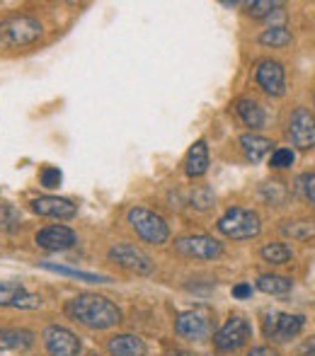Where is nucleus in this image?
<instances>
[{
	"mask_svg": "<svg viewBox=\"0 0 315 356\" xmlns=\"http://www.w3.org/2000/svg\"><path fill=\"white\" fill-rule=\"evenodd\" d=\"M245 356H279V352L272 347H255V349H250Z\"/></svg>",
	"mask_w": 315,
	"mask_h": 356,
	"instance_id": "473e14b6",
	"label": "nucleus"
},
{
	"mask_svg": "<svg viewBox=\"0 0 315 356\" xmlns=\"http://www.w3.org/2000/svg\"><path fill=\"white\" fill-rule=\"evenodd\" d=\"M293 150L291 148H277L272 153V158H269V165L272 168H277V170H284V168H289V165H293Z\"/></svg>",
	"mask_w": 315,
	"mask_h": 356,
	"instance_id": "c756f323",
	"label": "nucleus"
},
{
	"mask_svg": "<svg viewBox=\"0 0 315 356\" xmlns=\"http://www.w3.org/2000/svg\"><path fill=\"white\" fill-rule=\"evenodd\" d=\"M129 223H131V228L151 245H165L170 240V225L165 223L163 216H158L156 211H148V209H143V207H134L131 211H129Z\"/></svg>",
	"mask_w": 315,
	"mask_h": 356,
	"instance_id": "20e7f679",
	"label": "nucleus"
},
{
	"mask_svg": "<svg viewBox=\"0 0 315 356\" xmlns=\"http://www.w3.org/2000/svg\"><path fill=\"white\" fill-rule=\"evenodd\" d=\"M289 136L298 150L315 148V114L308 107H296L289 122Z\"/></svg>",
	"mask_w": 315,
	"mask_h": 356,
	"instance_id": "6e6552de",
	"label": "nucleus"
},
{
	"mask_svg": "<svg viewBox=\"0 0 315 356\" xmlns=\"http://www.w3.org/2000/svg\"><path fill=\"white\" fill-rule=\"evenodd\" d=\"M179 356H204V354H179Z\"/></svg>",
	"mask_w": 315,
	"mask_h": 356,
	"instance_id": "c9c22d12",
	"label": "nucleus"
},
{
	"mask_svg": "<svg viewBox=\"0 0 315 356\" xmlns=\"http://www.w3.org/2000/svg\"><path fill=\"white\" fill-rule=\"evenodd\" d=\"M250 337H252L250 323L245 318H240V315H233V318H228L226 325L213 334V347H216L218 352H238L240 347H245V344L250 342Z\"/></svg>",
	"mask_w": 315,
	"mask_h": 356,
	"instance_id": "423d86ee",
	"label": "nucleus"
},
{
	"mask_svg": "<svg viewBox=\"0 0 315 356\" xmlns=\"http://www.w3.org/2000/svg\"><path fill=\"white\" fill-rule=\"evenodd\" d=\"M34 344V332L24 327L0 330V352H24Z\"/></svg>",
	"mask_w": 315,
	"mask_h": 356,
	"instance_id": "dca6fc26",
	"label": "nucleus"
},
{
	"mask_svg": "<svg viewBox=\"0 0 315 356\" xmlns=\"http://www.w3.org/2000/svg\"><path fill=\"white\" fill-rule=\"evenodd\" d=\"M19 220V216L17 211H15L13 207H8V204H0V225H10V223H17Z\"/></svg>",
	"mask_w": 315,
	"mask_h": 356,
	"instance_id": "2f4dec72",
	"label": "nucleus"
},
{
	"mask_svg": "<svg viewBox=\"0 0 315 356\" xmlns=\"http://www.w3.org/2000/svg\"><path fill=\"white\" fill-rule=\"evenodd\" d=\"M233 296H236V298H248V296H252V286H250V284H238L236 289H233Z\"/></svg>",
	"mask_w": 315,
	"mask_h": 356,
	"instance_id": "72a5a7b5",
	"label": "nucleus"
},
{
	"mask_svg": "<svg viewBox=\"0 0 315 356\" xmlns=\"http://www.w3.org/2000/svg\"><path fill=\"white\" fill-rule=\"evenodd\" d=\"M90 356H99V354H90Z\"/></svg>",
	"mask_w": 315,
	"mask_h": 356,
	"instance_id": "e433bc0d",
	"label": "nucleus"
},
{
	"mask_svg": "<svg viewBox=\"0 0 315 356\" xmlns=\"http://www.w3.org/2000/svg\"><path fill=\"white\" fill-rule=\"evenodd\" d=\"M109 259L119 267L129 269V272H136V274H151L153 272V259L143 252L141 248L136 245H129V243H119L109 250Z\"/></svg>",
	"mask_w": 315,
	"mask_h": 356,
	"instance_id": "1a4fd4ad",
	"label": "nucleus"
},
{
	"mask_svg": "<svg viewBox=\"0 0 315 356\" xmlns=\"http://www.w3.org/2000/svg\"><path fill=\"white\" fill-rule=\"evenodd\" d=\"M44 269L54 274H63V277H73V279H80V282H90V284H109L112 279L104 277V274H90V272H78V269H68V267H61V264H49L44 262L42 264Z\"/></svg>",
	"mask_w": 315,
	"mask_h": 356,
	"instance_id": "5701e85b",
	"label": "nucleus"
},
{
	"mask_svg": "<svg viewBox=\"0 0 315 356\" xmlns=\"http://www.w3.org/2000/svg\"><path fill=\"white\" fill-rule=\"evenodd\" d=\"M236 112H238V117L245 122V127H250L252 131H257V129L264 127V109L259 107L255 99H248V97L238 99Z\"/></svg>",
	"mask_w": 315,
	"mask_h": 356,
	"instance_id": "aec40b11",
	"label": "nucleus"
},
{
	"mask_svg": "<svg viewBox=\"0 0 315 356\" xmlns=\"http://www.w3.org/2000/svg\"><path fill=\"white\" fill-rule=\"evenodd\" d=\"M66 315L92 330H109L122 323V310L117 303L97 293H80L66 303Z\"/></svg>",
	"mask_w": 315,
	"mask_h": 356,
	"instance_id": "f257e3e1",
	"label": "nucleus"
},
{
	"mask_svg": "<svg viewBox=\"0 0 315 356\" xmlns=\"http://www.w3.org/2000/svg\"><path fill=\"white\" fill-rule=\"evenodd\" d=\"M218 230H221L226 238L233 240H252L262 230V220H259L257 211L243 207H233L218 218Z\"/></svg>",
	"mask_w": 315,
	"mask_h": 356,
	"instance_id": "7ed1b4c3",
	"label": "nucleus"
},
{
	"mask_svg": "<svg viewBox=\"0 0 315 356\" xmlns=\"http://www.w3.org/2000/svg\"><path fill=\"white\" fill-rule=\"evenodd\" d=\"M255 78H257L259 88L267 95H272V97H279V95H284V90H286V73H284V66L279 61H272V58L259 61Z\"/></svg>",
	"mask_w": 315,
	"mask_h": 356,
	"instance_id": "ddd939ff",
	"label": "nucleus"
},
{
	"mask_svg": "<svg viewBox=\"0 0 315 356\" xmlns=\"http://www.w3.org/2000/svg\"><path fill=\"white\" fill-rule=\"evenodd\" d=\"M107 347L112 356H146V342L136 334H117Z\"/></svg>",
	"mask_w": 315,
	"mask_h": 356,
	"instance_id": "a211bd4d",
	"label": "nucleus"
},
{
	"mask_svg": "<svg viewBox=\"0 0 315 356\" xmlns=\"http://www.w3.org/2000/svg\"><path fill=\"white\" fill-rule=\"evenodd\" d=\"M78 243V235L73 233L68 225H47L37 233V245L51 252H61V250H71Z\"/></svg>",
	"mask_w": 315,
	"mask_h": 356,
	"instance_id": "4468645a",
	"label": "nucleus"
},
{
	"mask_svg": "<svg viewBox=\"0 0 315 356\" xmlns=\"http://www.w3.org/2000/svg\"><path fill=\"white\" fill-rule=\"evenodd\" d=\"M187 175L189 177H202V175H207V170H209V145L204 138H199L197 143L189 148V153H187Z\"/></svg>",
	"mask_w": 315,
	"mask_h": 356,
	"instance_id": "6ab92c4d",
	"label": "nucleus"
},
{
	"mask_svg": "<svg viewBox=\"0 0 315 356\" xmlns=\"http://www.w3.org/2000/svg\"><path fill=\"white\" fill-rule=\"evenodd\" d=\"M282 235H286V238L291 240H298V243H303V240H311L315 238V220L311 218H296V220H284L282 223Z\"/></svg>",
	"mask_w": 315,
	"mask_h": 356,
	"instance_id": "412c9836",
	"label": "nucleus"
},
{
	"mask_svg": "<svg viewBox=\"0 0 315 356\" xmlns=\"http://www.w3.org/2000/svg\"><path fill=\"white\" fill-rule=\"evenodd\" d=\"M175 248L194 259H216L223 254V243L211 235H184L175 243Z\"/></svg>",
	"mask_w": 315,
	"mask_h": 356,
	"instance_id": "9d476101",
	"label": "nucleus"
},
{
	"mask_svg": "<svg viewBox=\"0 0 315 356\" xmlns=\"http://www.w3.org/2000/svg\"><path fill=\"white\" fill-rule=\"evenodd\" d=\"M306 325L303 315H291V313H267L264 318V334L274 342H289L293 339Z\"/></svg>",
	"mask_w": 315,
	"mask_h": 356,
	"instance_id": "0eeeda50",
	"label": "nucleus"
},
{
	"mask_svg": "<svg viewBox=\"0 0 315 356\" xmlns=\"http://www.w3.org/2000/svg\"><path fill=\"white\" fill-rule=\"evenodd\" d=\"M286 197H289V192H286V187H284L282 182H267L262 187V199L269 204V207H284V202H286Z\"/></svg>",
	"mask_w": 315,
	"mask_h": 356,
	"instance_id": "a878e982",
	"label": "nucleus"
},
{
	"mask_svg": "<svg viewBox=\"0 0 315 356\" xmlns=\"http://www.w3.org/2000/svg\"><path fill=\"white\" fill-rule=\"evenodd\" d=\"M293 42V37H291V32H289L286 27H269V29H264L262 34H259V44H264V47H272V49H284V47H289V44Z\"/></svg>",
	"mask_w": 315,
	"mask_h": 356,
	"instance_id": "b1692460",
	"label": "nucleus"
},
{
	"mask_svg": "<svg viewBox=\"0 0 315 356\" xmlns=\"http://www.w3.org/2000/svg\"><path fill=\"white\" fill-rule=\"evenodd\" d=\"M296 192L301 194L308 204L315 207V172H303L301 177L296 179Z\"/></svg>",
	"mask_w": 315,
	"mask_h": 356,
	"instance_id": "bb28decb",
	"label": "nucleus"
},
{
	"mask_svg": "<svg viewBox=\"0 0 315 356\" xmlns=\"http://www.w3.org/2000/svg\"><path fill=\"white\" fill-rule=\"evenodd\" d=\"M257 289L262 293H272V296H284L293 289V282L286 277H279V274H262L257 279Z\"/></svg>",
	"mask_w": 315,
	"mask_h": 356,
	"instance_id": "4be33fe9",
	"label": "nucleus"
},
{
	"mask_svg": "<svg viewBox=\"0 0 315 356\" xmlns=\"http://www.w3.org/2000/svg\"><path fill=\"white\" fill-rule=\"evenodd\" d=\"M44 34L39 19L29 17V15H13V17L0 22V44L10 49L29 47V44L39 42Z\"/></svg>",
	"mask_w": 315,
	"mask_h": 356,
	"instance_id": "f03ea898",
	"label": "nucleus"
},
{
	"mask_svg": "<svg viewBox=\"0 0 315 356\" xmlns=\"http://www.w3.org/2000/svg\"><path fill=\"white\" fill-rule=\"evenodd\" d=\"M277 8H282V5L274 3V0H255V3H248V15H252V17H257V19L272 17V13Z\"/></svg>",
	"mask_w": 315,
	"mask_h": 356,
	"instance_id": "cd10ccee",
	"label": "nucleus"
},
{
	"mask_svg": "<svg viewBox=\"0 0 315 356\" xmlns=\"http://www.w3.org/2000/svg\"><path fill=\"white\" fill-rule=\"evenodd\" d=\"M272 141L264 136H259V134H245V136H240V148H243L245 158L250 160V163H259V160H264L269 153H274L272 148Z\"/></svg>",
	"mask_w": 315,
	"mask_h": 356,
	"instance_id": "f3484780",
	"label": "nucleus"
},
{
	"mask_svg": "<svg viewBox=\"0 0 315 356\" xmlns=\"http://www.w3.org/2000/svg\"><path fill=\"white\" fill-rule=\"evenodd\" d=\"M0 305L3 308L37 310L42 308V296L27 291L22 282H0Z\"/></svg>",
	"mask_w": 315,
	"mask_h": 356,
	"instance_id": "9b49d317",
	"label": "nucleus"
},
{
	"mask_svg": "<svg viewBox=\"0 0 315 356\" xmlns=\"http://www.w3.org/2000/svg\"><path fill=\"white\" fill-rule=\"evenodd\" d=\"M213 204V192L209 187H199L197 192L192 194V207H197L199 211H207Z\"/></svg>",
	"mask_w": 315,
	"mask_h": 356,
	"instance_id": "7c9ffc66",
	"label": "nucleus"
},
{
	"mask_svg": "<svg viewBox=\"0 0 315 356\" xmlns=\"http://www.w3.org/2000/svg\"><path fill=\"white\" fill-rule=\"evenodd\" d=\"M175 332H177L179 337L189 339V342H204V339H209L213 332L211 310L194 308V310H187V313L177 315V320H175Z\"/></svg>",
	"mask_w": 315,
	"mask_h": 356,
	"instance_id": "39448f33",
	"label": "nucleus"
},
{
	"mask_svg": "<svg viewBox=\"0 0 315 356\" xmlns=\"http://www.w3.org/2000/svg\"><path fill=\"white\" fill-rule=\"evenodd\" d=\"M32 211L39 216H47V218H73L78 213V207L71 199L63 197H39L32 199Z\"/></svg>",
	"mask_w": 315,
	"mask_h": 356,
	"instance_id": "2eb2a0df",
	"label": "nucleus"
},
{
	"mask_svg": "<svg viewBox=\"0 0 315 356\" xmlns=\"http://www.w3.org/2000/svg\"><path fill=\"white\" fill-rule=\"evenodd\" d=\"M39 182H42V187H47V189L61 187V182H63L61 170L58 168H44L42 172H39Z\"/></svg>",
	"mask_w": 315,
	"mask_h": 356,
	"instance_id": "c85d7f7f",
	"label": "nucleus"
},
{
	"mask_svg": "<svg viewBox=\"0 0 315 356\" xmlns=\"http://www.w3.org/2000/svg\"><path fill=\"white\" fill-rule=\"evenodd\" d=\"M301 354H308V356H315V337L313 339H308L306 344L301 347Z\"/></svg>",
	"mask_w": 315,
	"mask_h": 356,
	"instance_id": "f704fd0d",
	"label": "nucleus"
},
{
	"mask_svg": "<svg viewBox=\"0 0 315 356\" xmlns=\"http://www.w3.org/2000/svg\"><path fill=\"white\" fill-rule=\"evenodd\" d=\"M291 257H293V252L286 243H269L262 248V259L269 264H286V262H291Z\"/></svg>",
	"mask_w": 315,
	"mask_h": 356,
	"instance_id": "393cba45",
	"label": "nucleus"
},
{
	"mask_svg": "<svg viewBox=\"0 0 315 356\" xmlns=\"http://www.w3.org/2000/svg\"><path fill=\"white\" fill-rule=\"evenodd\" d=\"M44 344L51 356H78L80 354V339L68 327H51L44 330Z\"/></svg>",
	"mask_w": 315,
	"mask_h": 356,
	"instance_id": "f8f14e48",
	"label": "nucleus"
}]
</instances>
